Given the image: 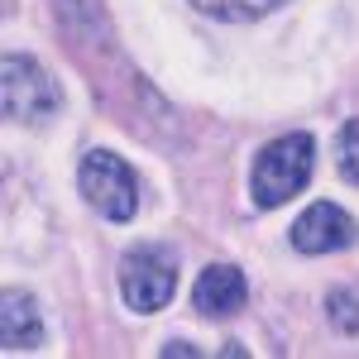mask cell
Here are the masks:
<instances>
[{
    "label": "cell",
    "instance_id": "6da1fadb",
    "mask_svg": "<svg viewBox=\"0 0 359 359\" xmlns=\"http://www.w3.org/2000/svg\"><path fill=\"white\" fill-rule=\"evenodd\" d=\"M311 168H316V139L311 135H283L273 144H264L254 154V168H249L254 206L259 211H273L283 201H292L297 192H306Z\"/></svg>",
    "mask_w": 359,
    "mask_h": 359
},
{
    "label": "cell",
    "instance_id": "7a4b0ae2",
    "mask_svg": "<svg viewBox=\"0 0 359 359\" xmlns=\"http://www.w3.org/2000/svg\"><path fill=\"white\" fill-rule=\"evenodd\" d=\"M0 111L10 125H43L62 111L57 82L29 53H5L0 62Z\"/></svg>",
    "mask_w": 359,
    "mask_h": 359
},
{
    "label": "cell",
    "instance_id": "3957f363",
    "mask_svg": "<svg viewBox=\"0 0 359 359\" xmlns=\"http://www.w3.org/2000/svg\"><path fill=\"white\" fill-rule=\"evenodd\" d=\"M77 187H82L86 206L101 211L106 221L130 225L139 216V177L130 172V163H125L120 154H111V149H91V154H82Z\"/></svg>",
    "mask_w": 359,
    "mask_h": 359
},
{
    "label": "cell",
    "instance_id": "277c9868",
    "mask_svg": "<svg viewBox=\"0 0 359 359\" xmlns=\"http://www.w3.org/2000/svg\"><path fill=\"white\" fill-rule=\"evenodd\" d=\"M177 292V259L163 245H139L120 259V297L135 306L139 316L163 311Z\"/></svg>",
    "mask_w": 359,
    "mask_h": 359
},
{
    "label": "cell",
    "instance_id": "5b68a950",
    "mask_svg": "<svg viewBox=\"0 0 359 359\" xmlns=\"http://www.w3.org/2000/svg\"><path fill=\"white\" fill-rule=\"evenodd\" d=\"M292 249L297 254H335V249H350L359 240V221L345 211V206H335V201H311L302 216L292 221Z\"/></svg>",
    "mask_w": 359,
    "mask_h": 359
},
{
    "label": "cell",
    "instance_id": "8992f818",
    "mask_svg": "<svg viewBox=\"0 0 359 359\" xmlns=\"http://www.w3.org/2000/svg\"><path fill=\"white\" fill-rule=\"evenodd\" d=\"M43 311H39V302H34V292H25V287H5L0 292V345L15 355V350H39L43 345Z\"/></svg>",
    "mask_w": 359,
    "mask_h": 359
},
{
    "label": "cell",
    "instance_id": "52a82bcc",
    "mask_svg": "<svg viewBox=\"0 0 359 359\" xmlns=\"http://www.w3.org/2000/svg\"><path fill=\"white\" fill-rule=\"evenodd\" d=\"M249 287H245V273L240 269H230V264H211V269H201V278H196L192 287V302L201 316H235L240 306H245Z\"/></svg>",
    "mask_w": 359,
    "mask_h": 359
},
{
    "label": "cell",
    "instance_id": "ba28073f",
    "mask_svg": "<svg viewBox=\"0 0 359 359\" xmlns=\"http://www.w3.org/2000/svg\"><path fill=\"white\" fill-rule=\"evenodd\" d=\"M201 15H211V20H225V25H249V20H264V15H273L283 0H192Z\"/></svg>",
    "mask_w": 359,
    "mask_h": 359
},
{
    "label": "cell",
    "instance_id": "9c48e42d",
    "mask_svg": "<svg viewBox=\"0 0 359 359\" xmlns=\"http://www.w3.org/2000/svg\"><path fill=\"white\" fill-rule=\"evenodd\" d=\"M335 168H340L345 182H355V187H359V115H355V120H345L340 135H335Z\"/></svg>",
    "mask_w": 359,
    "mask_h": 359
},
{
    "label": "cell",
    "instance_id": "30bf717a",
    "mask_svg": "<svg viewBox=\"0 0 359 359\" xmlns=\"http://www.w3.org/2000/svg\"><path fill=\"white\" fill-rule=\"evenodd\" d=\"M326 311H331V321H335V331L340 335H359V297L355 292H345V287H335L331 297H326Z\"/></svg>",
    "mask_w": 359,
    "mask_h": 359
},
{
    "label": "cell",
    "instance_id": "8fae6325",
    "mask_svg": "<svg viewBox=\"0 0 359 359\" xmlns=\"http://www.w3.org/2000/svg\"><path fill=\"white\" fill-rule=\"evenodd\" d=\"M163 355H196V345H187V340H172V345H163Z\"/></svg>",
    "mask_w": 359,
    "mask_h": 359
}]
</instances>
